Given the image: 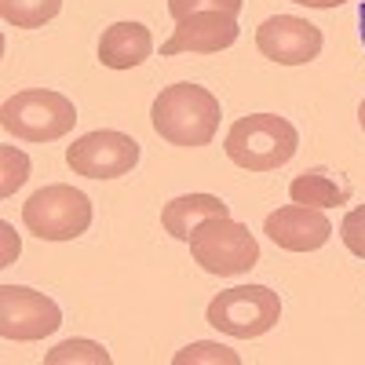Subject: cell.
Listing matches in <instances>:
<instances>
[{"label":"cell","instance_id":"1","mask_svg":"<svg viewBox=\"0 0 365 365\" xmlns=\"http://www.w3.org/2000/svg\"><path fill=\"white\" fill-rule=\"evenodd\" d=\"M220 99L212 96L208 88L190 84V81H179L161 88V96L150 106V125L154 132L172 143V146H208L220 132Z\"/></svg>","mask_w":365,"mask_h":365},{"label":"cell","instance_id":"2","mask_svg":"<svg viewBox=\"0 0 365 365\" xmlns=\"http://www.w3.org/2000/svg\"><path fill=\"white\" fill-rule=\"evenodd\" d=\"M223 150L245 172H274L296 158L299 132L292 120H285L278 113H249L230 125Z\"/></svg>","mask_w":365,"mask_h":365},{"label":"cell","instance_id":"3","mask_svg":"<svg viewBox=\"0 0 365 365\" xmlns=\"http://www.w3.org/2000/svg\"><path fill=\"white\" fill-rule=\"evenodd\" d=\"M0 125L8 135L26 139V143H51L63 139L77 125V106L63 91L51 88H26L4 103L0 110Z\"/></svg>","mask_w":365,"mask_h":365},{"label":"cell","instance_id":"4","mask_svg":"<svg viewBox=\"0 0 365 365\" xmlns=\"http://www.w3.org/2000/svg\"><path fill=\"white\" fill-rule=\"evenodd\" d=\"M190 256L201 270L230 278V274H249L259 263V241L252 237V230L245 223H237L230 216H216L205 220L194 234H190Z\"/></svg>","mask_w":365,"mask_h":365},{"label":"cell","instance_id":"5","mask_svg":"<svg viewBox=\"0 0 365 365\" xmlns=\"http://www.w3.org/2000/svg\"><path fill=\"white\" fill-rule=\"evenodd\" d=\"M205 318L234 340H256L282 322V299L267 285H234L208 303Z\"/></svg>","mask_w":365,"mask_h":365},{"label":"cell","instance_id":"6","mask_svg":"<svg viewBox=\"0 0 365 365\" xmlns=\"http://www.w3.org/2000/svg\"><path fill=\"white\" fill-rule=\"evenodd\" d=\"M22 223L41 241H73L91 227V201L70 182H51L22 205Z\"/></svg>","mask_w":365,"mask_h":365},{"label":"cell","instance_id":"7","mask_svg":"<svg viewBox=\"0 0 365 365\" xmlns=\"http://www.w3.org/2000/svg\"><path fill=\"white\" fill-rule=\"evenodd\" d=\"M63 325L58 303L26 285H0V336L15 344L44 340Z\"/></svg>","mask_w":365,"mask_h":365},{"label":"cell","instance_id":"8","mask_svg":"<svg viewBox=\"0 0 365 365\" xmlns=\"http://www.w3.org/2000/svg\"><path fill=\"white\" fill-rule=\"evenodd\" d=\"M66 165L73 168V175L117 179L139 165V143L125 132L99 128V132L81 135L73 146H66Z\"/></svg>","mask_w":365,"mask_h":365},{"label":"cell","instance_id":"9","mask_svg":"<svg viewBox=\"0 0 365 365\" xmlns=\"http://www.w3.org/2000/svg\"><path fill=\"white\" fill-rule=\"evenodd\" d=\"M322 29L299 15H270L256 29V48L263 58L278 66H303L322 55Z\"/></svg>","mask_w":365,"mask_h":365},{"label":"cell","instance_id":"10","mask_svg":"<svg viewBox=\"0 0 365 365\" xmlns=\"http://www.w3.org/2000/svg\"><path fill=\"white\" fill-rule=\"evenodd\" d=\"M237 15L230 11H194L187 19H179L172 37L161 44V55H216L223 48H230L237 41Z\"/></svg>","mask_w":365,"mask_h":365},{"label":"cell","instance_id":"11","mask_svg":"<svg viewBox=\"0 0 365 365\" xmlns=\"http://www.w3.org/2000/svg\"><path fill=\"white\" fill-rule=\"evenodd\" d=\"M263 234L285 252H314L332 237V223L325 216V208L292 201L263 220Z\"/></svg>","mask_w":365,"mask_h":365},{"label":"cell","instance_id":"12","mask_svg":"<svg viewBox=\"0 0 365 365\" xmlns=\"http://www.w3.org/2000/svg\"><path fill=\"white\" fill-rule=\"evenodd\" d=\"M154 55V37L143 22H113L99 37V63L106 70H135Z\"/></svg>","mask_w":365,"mask_h":365},{"label":"cell","instance_id":"13","mask_svg":"<svg viewBox=\"0 0 365 365\" xmlns=\"http://www.w3.org/2000/svg\"><path fill=\"white\" fill-rule=\"evenodd\" d=\"M216 216H230V205L223 197H216V194H182V197H172L161 208V227L175 241H190V234L205 220H216Z\"/></svg>","mask_w":365,"mask_h":365},{"label":"cell","instance_id":"14","mask_svg":"<svg viewBox=\"0 0 365 365\" xmlns=\"http://www.w3.org/2000/svg\"><path fill=\"white\" fill-rule=\"evenodd\" d=\"M289 197L311 208H336L351 201V182L329 168H307L289 182Z\"/></svg>","mask_w":365,"mask_h":365},{"label":"cell","instance_id":"15","mask_svg":"<svg viewBox=\"0 0 365 365\" xmlns=\"http://www.w3.org/2000/svg\"><path fill=\"white\" fill-rule=\"evenodd\" d=\"M63 11V0H0V15L15 29H37Z\"/></svg>","mask_w":365,"mask_h":365},{"label":"cell","instance_id":"16","mask_svg":"<svg viewBox=\"0 0 365 365\" xmlns=\"http://www.w3.org/2000/svg\"><path fill=\"white\" fill-rule=\"evenodd\" d=\"M48 365H63V361H96V365H110V351L103 344H91V340H66L58 344L55 351L44 354Z\"/></svg>","mask_w":365,"mask_h":365},{"label":"cell","instance_id":"17","mask_svg":"<svg viewBox=\"0 0 365 365\" xmlns=\"http://www.w3.org/2000/svg\"><path fill=\"white\" fill-rule=\"evenodd\" d=\"M0 161H4V179H0V197H11L26 175H29V158L15 146H0Z\"/></svg>","mask_w":365,"mask_h":365},{"label":"cell","instance_id":"18","mask_svg":"<svg viewBox=\"0 0 365 365\" xmlns=\"http://www.w3.org/2000/svg\"><path fill=\"white\" fill-rule=\"evenodd\" d=\"M175 365H194V361H223V365H237L241 358L230 351V347H223V344H190V347H182L175 358H172Z\"/></svg>","mask_w":365,"mask_h":365},{"label":"cell","instance_id":"19","mask_svg":"<svg viewBox=\"0 0 365 365\" xmlns=\"http://www.w3.org/2000/svg\"><path fill=\"white\" fill-rule=\"evenodd\" d=\"M241 4H245V0H168V15L175 22L194 15V11H230V15H237Z\"/></svg>","mask_w":365,"mask_h":365},{"label":"cell","instance_id":"20","mask_svg":"<svg viewBox=\"0 0 365 365\" xmlns=\"http://www.w3.org/2000/svg\"><path fill=\"white\" fill-rule=\"evenodd\" d=\"M340 237H344V245H347L358 259H365V205L351 208L347 216H344V223H340Z\"/></svg>","mask_w":365,"mask_h":365},{"label":"cell","instance_id":"21","mask_svg":"<svg viewBox=\"0 0 365 365\" xmlns=\"http://www.w3.org/2000/svg\"><path fill=\"white\" fill-rule=\"evenodd\" d=\"M0 234H4V259H0V267H8V263L19 256V237H15L11 223H4V227H0Z\"/></svg>","mask_w":365,"mask_h":365},{"label":"cell","instance_id":"22","mask_svg":"<svg viewBox=\"0 0 365 365\" xmlns=\"http://www.w3.org/2000/svg\"><path fill=\"white\" fill-rule=\"evenodd\" d=\"M292 4H303V8H318V11H325V8H340V4H347V0H292Z\"/></svg>","mask_w":365,"mask_h":365},{"label":"cell","instance_id":"23","mask_svg":"<svg viewBox=\"0 0 365 365\" xmlns=\"http://www.w3.org/2000/svg\"><path fill=\"white\" fill-rule=\"evenodd\" d=\"M358 34H361V48H365V0H361V8H358Z\"/></svg>","mask_w":365,"mask_h":365},{"label":"cell","instance_id":"24","mask_svg":"<svg viewBox=\"0 0 365 365\" xmlns=\"http://www.w3.org/2000/svg\"><path fill=\"white\" fill-rule=\"evenodd\" d=\"M358 125H361V132H365V99H361V106H358Z\"/></svg>","mask_w":365,"mask_h":365}]
</instances>
